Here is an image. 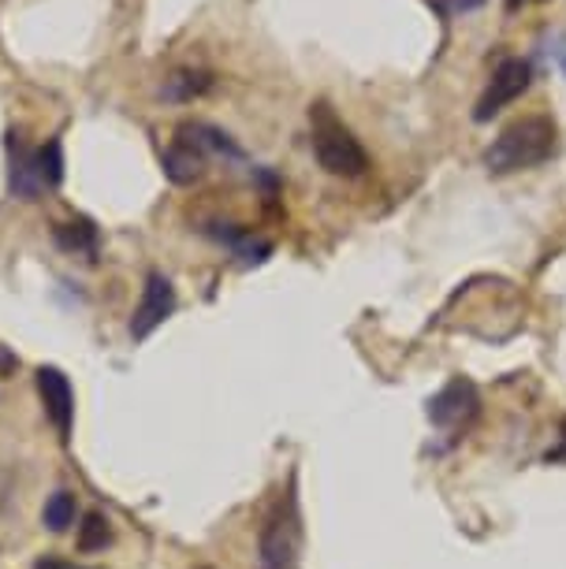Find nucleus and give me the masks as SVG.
<instances>
[{"instance_id": "obj_8", "label": "nucleus", "mask_w": 566, "mask_h": 569, "mask_svg": "<svg viewBox=\"0 0 566 569\" xmlns=\"http://www.w3.org/2000/svg\"><path fill=\"white\" fill-rule=\"evenodd\" d=\"M206 234H212L217 242H224L228 250L239 257L242 264H261L265 257L272 253V242L269 239H258L254 231L247 228H235V223H209Z\"/></svg>"}, {"instance_id": "obj_17", "label": "nucleus", "mask_w": 566, "mask_h": 569, "mask_svg": "<svg viewBox=\"0 0 566 569\" xmlns=\"http://www.w3.org/2000/svg\"><path fill=\"white\" fill-rule=\"evenodd\" d=\"M548 461H566V421H563V447L548 450Z\"/></svg>"}, {"instance_id": "obj_13", "label": "nucleus", "mask_w": 566, "mask_h": 569, "mask_svg": "<svg viewBox=\"0 0 566 569\" xmlns=\"http://www.w3.org/2000/svg\"><path fill=\"white\" fill-rule=\"evenodd\" d=\"M212 86V79L206 71H176V74H168L165 79V101H195L201 98Z\"/></svg>"}, {"instance_id": "obj_12", "label": "nucleus", "mask_w": 566, "mask_h": 569, "mask_svg": "<svg viewBox=\"0 0 566 569\" xmlns=\"http://www.w3.org/2000/svg\"><path fill=\"white\" fill-rule=\"evenodd\" d=\"M75 513H79V499H75V491H52L46 499V510H41V521H46L49 532H68L75 525Z\"/></svg>"}, {"instance_id": "obj_16", "label": "nucleus", "mask_w": 566, "mask_h": 569, "mask_svg": "<svg viewBox=\"0 0 566 569\" xmlns=\"http://www.w3.org/2000/svg\"><path fill=\"white\" fill-rule=\"evenodd\" d=\"M34 569H79V566L63 562V558H57V555H46V558H38Z\"/></svg>"}, {"instance_id": "obj_5", "label": "nucleus", "mask_w": 566, "mask_h": 569, "mask_svg": "<svg viewBox=\"0 0 566 569\" xmlns=\"http://www.w3.org/2000/svg\"><path fill=\"white\" fill-rule=\"evenodd\" d=\"M176 313V287L172 279L165 272H149L146 276V287H142V302H138L135 317H131V336L135 342L149 339L153 331L165 325L168 317Z\"/></svg>"}, {"instance_id": "obj_18", "label": "nucleus", "mask_w": 566, "mask_h": 569, "mask_svg": "<svg viewBox=\"0 0 566 569\" xmlns=\"http://www.w3.org/2000/svg\"><path fill=\"white\" fill-rule=\"evenodd\" d=\"M555 57H559V68H563V74H566V34L559 38V49H555Z\"/></svg>"}, {"instance_id": "obj_4", "label": "nucleus", "mask_w": 566, "mask_h": 569, "mask_svg": "<svg viewBox=\"0 0 566 569\" xmlns=\"http://www.w3.org/2000/svg\"><path fill=\"white\" fill-rule=\"evenodd\" d=\"M298 551V518H295V502L284 499L276 502V510L269 513L261 529V569H291Z\"/></svg>"}, {"instance_id": "obj_1", "label": "nucleus", "mask_w": 566, "mask_h": 569, "mask_svg": "<svg viewBox=\"0 0 566 569\" xmlns=\"http://www.w3.org/2000/svg\"><path fill=\"white\" fill-rule=\"evenodd\" d=\"M555 149H559V127L552 116H522V120L507 123L496 142L485 149V168L493 176H510V171H526L552 160Z\"/></svg>"}, {"instance_id": "obj_19", "label": "nucleus", "mask_w": 566, "mask_h": 569, "mask_svg": "<svg viewBox=\"0 0 566 569\" xmlns=\"http://www.w3.org/2000/svg\"><path fill=\"white\" fill-rule=\"evenodd\" d=\"M522 4H526V0H507V12H518Z\"/></svg>"}, {"instance_id": "obj_10", "label": "nucleus", "mask_w": 566, "mask_h": 569, "mask_svg": "<svg viewBox=\"0 0 566 569\" xmlns=\"http://www.w3.org/2000/svg\"><path fill=\"white\" fill-rule=\"evenodd\" d=\"M8 149H12V194L23 201H38L41 190H46L41 171H38V153H30L16 134H12V142H8Z\"/></svg>"}, {"instance_id": "obj_11", "label": "nucleus", "mask_w": 566, "mask_h": 569, "mask_svg": "<svg viewBox=\"0 0 566 569\" xmlns=\"http://www.w3.org/2000/svg\"><path fill=\"white\" fill-rule=\"evenodd\" d=\"M52 242L63 253H98V228L90 220H68L52 228Z\"/></svg>"}, {"instance_id": "obj_14", "label": "nucleus", "mask_w": 566, "mask_h": 569, "mask_svg": "<svg viewBox=\"0 0 566 569\" xmlns=\"http://www.w3.org/2000/svg\"><path fill=\"white\" fill-rule=\"evenodd\" d=\"M112 540V529H109V518H105L101 510H90L87 518L79 525V536H75V547H79L82 555L90 551H105Z\"/></svg>"}, {"instance_id": "obj_6", "label": "nucleus", "mask_w": 566, "mask_h": 569, "mask_svg": "<svg viewBox=\"0 0 566 569\" xmlns=\"http://www.w3.org/2000/svg\"><path fill=\"white\" fill-rule=\"evenodd\" d=\"M477 410H480L477 388L469 380H463V376H455V380L429 402V421L436 428H463L474 421Z\"/></svg>"}, {"instance_id": "obj_2", "label": "nucleus", "mask_w": 566, "mask_h": 569, "mask_svg": "<svg viewBox=\"0 0 566 569\" xmlns=\"http://www.w3.org/2000/svg\"><path fill=\"white\" fill-rule=\"evenodd\" d=\"M314 153L320 160V168L328 176L339 179H358L369 168V153L361 149V142L336 120L328 104L314 109Z\"/></svg>"}, {"instance_id": "obj_9", "label": "nucleus", "mask_w": 566, "mask_h": 569, "mask_svg": "<svg viewBox=\"0 0 566 569\" xmlns=\"http://www.w3.org/2000/svg\"><path fill=\"white\" fill-rule=\"evenodd\" d=\"M206 153L201 149H195L187 142V138H176L172 146L165 149V176L176 182V187H190V182H198L201 176H206Z\"/></svg>"}, {"instance_id": "obj_3", "label": "nucleus", "mask_w": 566, "mask_h": 569, "mask_svg": "<svg viewBox=\"0 0 566 569\" xmlns=\"http://www.w3.org/2000/svg\"><path fill=\"white\" fill-rule=\"evenodd\" d=\"M529 82H533L529 60H518V57L499 60V68L493 71V82H488V90L480 93V101H477V109H474V120L488 123L496 112H504L507 104H515L522 93L529 90Z\"/></svg>"}, {"instance_id": "obj_7", "label": "nucleus", "mask_w": 566, "mask_h": 569, "mask_svg": "<svg viewBox=\"0 0 566 569\" xmlns=\"http://www.w3.org/2000/svg\"><path fill=\"white\" fill-rule=\"evenodd\" d=\"M34 380H38L41 406H46V417L52 421V428H57V432L68 439L71 436V425H75V391H71V380L60 369H52V365H41Z\"/></svg>"}, {"instance_id": "obj_15", "label": "nucleus", "mask_w": 566, "mask_h": 569, "mask_svg": "<svg viewBox=\"0 0 566 569\" xmlns=\"http://www.w3.org/2000/svg\"><path fill=\"white\" fill-rule=\"evenodd\" d=\"M38 171H41V182L49 187H60L63 179V153H60V142H49L46 149H38Z\"/></svg>"}]
</instances>
